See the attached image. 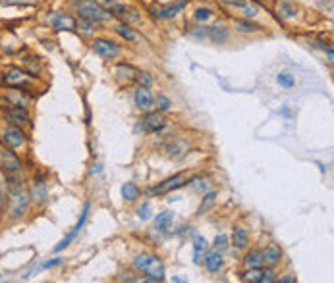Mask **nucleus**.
<instances>
[{
	"instance_id": "nucleus-19",
	"label": "nucleus",
	"mask_w": 334,
	"mask_h": 283,
	"mask_svg": "<svg viewBox=\"0 0 334 283\" xmlns=\"http://www.w3.org/2000/svg\"><path fill=\"white\" fill-rule=\"evenodd\" d=\"M207 251H209V245H207L205 237H201V235L195 233V237H193V262L195 264H201L203 254H207Z\"/></svg>"
},
{
	"instance_id": "nucleus-36",
	"label": "nucleus",
	"mask_w": 334,
	"mask_h": 283,
	"mask_svg": "<svg viewBox=\"0 0 334 283\" xmlns=\"http://www.w3.org/2000/svg\"><path fill=\"white\" fill-rule=\"evenodd\" d=\"M93 27H95V23H93V21H87V19H80V23H78V27H76V29H80L82 33L89 35V33H93Z\"/></svg>"
},
{
	"instance_id": "nucleus-33",
	"label": "nucleus",
	"mask_w": 334,
	"mask_h": 283,
	"mask_svg": "<svg viewBox=\"0 0 334 283\" xmlns=\"http://www.w3.org/2000/svg\"><path fill=\"white\" fill-rule=\"evenodd\" d=\"M213 17V12L209 10V8H197L195 10V19L197 21H207V19H211Z\"/></svg>"
},
{
	"instance_id": "nucleus-28",
	"label": "nucleus",
	"mask_w": 334,
	"mask_h": 283,
	"mask_svg": "<svg viewBox=\"0 0 334 283\" xmlns=\"http://www.w3.org/2000/svg\"><path fill=\"white\" fill-rule=\"evenodd\" d=\"M236 27L240 33H259L261 31V25L253 23L250 19H236Z\"/></svg>"
},
{
	"instance_id": "nucleus-38",
	"label": "nucleus",
	"mask_w": 334,
	"mask_h": 283,
	"mask_svg": "<svg viewBox=\"0 0 334 283\" xmlns=\"http://www.w3.org/2000/svg\"><path fill=\"white\" fill-rule=\"evenodd\" d=\"M222 4H226V6H232V8H236V10H242L250 0H220Z\"/></svg>"
},
{
	"instance_id": "nucleus-20",
	"label": "nucleus",
	"mask_w": 334,
	"mask_h": 283,
	"mask_svg": "<svg viewBox=\"0 0 334 283\" xmlns=\"http://www.w3.org/2000/svg\"><path fill=\"white\" fill-rule=\"evenodd\" d=\"M298 6L292 2V0H280V4H278V14H280V17H284V19H294L296 16H298Z\"/></svg>"
},
{
	"instance_id": "nucleus-34",
	"label": "nucleus",
	"mask_w": 334,
	"mask_h": 283,
	"mask_svg": "<svg viewBox=\"0 0 334 283\" xmlns=\"http://www.w3.org/2000/svg\"><path fill=\"white\" fill-rule=\"evenodd\" d=\"M151 214H153V208H151V204L149 203H143L141 206H139V210H137V216H139V220H149L151 218Z\"/></svg>"
},
{
	"instance_id": "nucleus-18",
	"label": "nucleus",
	"mask_w": 334,
	"mask_h": 283,
	"mask_svg": "<svg viewBox=\"0 0 334 283\" xmlns=\"http://www.w3.org/2000/svg\"><path fill=\"white\" fill-rule=\"evenodd\" d=\"M232 245L236 249H240V251H244L250 245V233H248L246 227H242V225L234 227V231H232Z\"/></svg>"
},
{
	"instance_id": "nucleus-11",
	"label": "nucleus",
	"mask_w": 334,
	"mask_h": 283,
	"mask_svg": "<svg viewBox=\"0 0 334 283\" xmlns=\"http://www.w3.org/2000/svg\"><path fill=\"white\" fill-rule=\"evenodd\" d=\"M134 100H135V106H137L139 110H143V112H149V110L153 108V104H155V96L151 94L149 87H143V85H139V87L135 89Z\"/></svg>"
},
{
	"instance_id": "nucleus-35",
	"label": "nucleus",
	"mask_w": 334,
	"mask_h": 283,
	"mask_svg": "<svg viewBox=\"0 0 334 283\" xmlns=\"http://www.w3.org/2000/svg\"><path fill=\"white\" fill-rule=\"evenodd\" d=\"M170 106H172V102L168 100L165 94H159L157 96V108H159V112H167V110H170Z\"/></svg>"
},
{
	"instance_id": "nucleus-26",
	"label": "nucleus",
	"mask_w": 334,
	"mask_h": 283,
	"mask_svg": "<svg viewBox=\"0 0 334 283\" xmlns=\"http://www.w3.org/2000/svg\"><path fill=\"white\" fill-rule=\"evenodd\" d=\"M215 203H217V193H215V191H209V193L203 197V201H201V204H199V208H197V214L201 216V214L209 212V210L215 206Z\"/></svg>"
},
{
	"instance_id": "nucleus-13",
	"label": "nucleus",
	"mask_w": 334,
	"mask_h": 283,
	"mask_svg": "<svg viewBox=\"0 0 334 283\" xmlns=\"http://www.w3.org/2000/svg\"><path fill=\"white\" fill-rule=\"evenodd\" d=\"M52 27L56 31H76L78 21L70 16V14H56L52 17Z\"/></svg>"
},
{
	"instance_id": "nucleus-3",
	"label": "nucleus",
	"mask_w": 334,
	"mask_h": 283,
	"mask_svg": "<svg viewBox=\"0 0 334 283\" xmlns=\"http://www.w3.org/2000/svg\"><path fill=\"white\" fill-rule=\"evenodd\" d=\"M2 83L10 89H19V91H29L33 87V75L27 73L23 70H17V68H12V70L6 71V75L2 77Z\"/></svg>"
},
{
	"instance_id": "nucleus-29",
	"label": "nucleus",
	"mask_w": 334,
	"mask_h": 283,
	"mask_svg": "<svg viewBox=\"0 0 334 283\" xmlns=\"http://www.w3.org/2000/svg\"><path fill=\"white\" fill-rule=\"evenodd\" d=\"M116 33H118L122 39H126V41H135V39H137V33H135L130 25H118V27H116Z\"/></svg>"
},
{
	"instance_id": "nucleus-25",
	"label": "nucleus",
	"mask_w": 334,
	"mask_h": 283,
	"mask_svg": "<svg viewBox=\"0 0 334 283\" xmlns=\"http://www.w3.org/2000/svg\"><path fill=\"white\" fill-rule=\"evenodd\" d=\"M263 274H265V268L263 266H259V268H248V272L242 274V280L251 283H263Z\"/></svg>"
},
{
	"instance_id": "nucleus-9",
	"label": "nucleus",
	"mask_w": 334,
	"mask_h": 283,
	"mask_svg": "<svg viewBox=\"0 0 334 283\" xmlns=\"http://www.w3.org/2000/svg\"><path fill=\"white\" fill-rule=\"evenodd\" d=\"M25 210H27V199H25V195L14 193L10 197V201H8V218L10 220H17V218H21L25 214Z\"/></svg>"
},
{
	"instance_id": "nucleus-44",
	"label": "nucleus",
	"mask_w": 334,
	"mask_h": 283,
	"mask_svg": "<svg viewBox=\"0 0 334 283\" xmlns=\"http://www.w3.org/2000/svg\"><path fill=\"white\" fill-rule=\"evenodd\" d=\"M0 104H4V98H2V96H0Z\"/></svg>"
},
{
	"instance_id": "nucleus-17",
	"label": "nucleus",
	"mask_w": 334,
	"mask_h": 283,
	"mask_svg": "<svg viewBox=\"0 0 334 283\" xmlns=\"http://www.w3.org/2000/svg\"><path fill=\"white\" fill-rule=\"evenodd\" d=\"M205 266L211 274H218L224 266V260H222V254L218 251H211L207 256H205Z\"/></svg>"
},
{
	"instance_id": "nucleus-30",
	"label": "nucleus",
	"mask_w": 334,
	"mask_h": 283,
	"mask_svg": "<svg viewBox=\"0 0 334 283\" xmlns=\"http://www.w3.org/2000/svg\"><path fill=\"white\" fill-rule=\"evenodd\" d=\"M6 181H8V189H10V195L14 193H21V181L17 175H6Z\"/></svg>"
},
{
	"instance_id": "nucleus-39",
	"label": "nucleus",
	"mask_w": 334,
	"mask_h": 283,
	"mask_svg": "<svg viewBox=\"0 0 334 283\" xmlns=\"http://www.w3.org/2000/svg\"><path fill=\"white\" fill-rule=\"evenodd\" d=\"M137 79L143 83V87H149L151 83H153V77H151V73H147V71H143V73H139L137 75Z\"/></svg>"
},
{
	"instance_id": "nucleus-2",
	"label": "nucleus",
	"mask_w": 334,
	"mask_h": 283,
	"mask_svg": "<svg viewBox=\"0 0 334 283\" xmlns=\"http://www.w3.org/2000/svg\"><path fill=\"white\" fill-rule=\"evenodd\" d=\"M74 8L82 19L93 21V23H102V21L110 19V14L97 0H74Z\"/></svg>"
},
{
	"instance_id": "nucleus-6",
	"label": "nucleus",
	"mask_w": 334,
	"mask_h": 283,
	"mask_svg": "<svg viewBox=\"0 0 334 283\" xmlns=\"http://www.w3.org/2000/svg\"><path fill=\"white\" fill-rule=\"evenodd\" d=\"M167 127V118L163 116V112H147L141 120H139V129L145 131V133H157L161 129Z\"/></svg>"
},
{
	"instance_id": "nucleus-7",
	"label": "nucleus",
	"mask_w": 334,
	"mask_h": 283,
	"mask_svg": "<svg viewBox=\"0 0 334 283\" xmlns=\"http://www.w3.org/2000/svg\"><path fill=\"white\" fill-rule=\"evenodd\" d=\"M184 185H187V175L185 173H176V175L165 179L163 183H159L157 187L147 189V195H167V193L176 191V189H180Z\"/></svg>"
},
{
	"instance_id": "nucleus-10",
	"label": "nucleus",
	"mask_w": 334,
	"mask_h": 283,
	"mask_svg": "<svg viewBox=\"0 0 334 283\" xmlns=\"http://www.w3.org/2000/svg\"><path fill=\"white\" fill-rule=\"evenodd\" d=\"M89 208H91V204H89V203H85L84 212H82V216H80V221L76 223L74 231H72V233H70V235H68L66 239H62V241H60V243H58V245L54 247V252H60V251H64V249H66V247H68V245H70V243H72V241H74V239H76V237L80 235V231L84 229L85 221H87V216H89Z\"/></svg>"
},
{
	"instance_id": "nucleus-8",
	"label": "nucleus",
	"mask_w": 334,
	"mask_h": 283,
	"mask_svg": "<svg viewBox=\"0 0 334 283\" xmlns=\"http://www.w3.org/2000/svg\"><path fill=\"white\" fill-rule=\"evenodd\" d=\"M93 50L100 56V58H106V60H112L120 54V47L112 41H106V39H95L93 41Z\"/></svg>"
},
{
	"instance_id": "nucleus-15",
	"label": "nucleus",
	"mask_w": 334,
	"mask_h": 283,
	"mask_svg": "<svg viewBox=\"0 0 334 283\" xmlns=\"http://www.w3.org/2000/svg\"><path fill=\"white\" fill-rule=\"evenodd\" d=\"M167 150H168V156H170V158L180 160V158H184V156L189 152V142H185L184 139H174V141L167 146Z\"/></svg>"
},
{
	"instance_id": "nucleus-1",
	"label": "nucleus",
	"mask_w": 334,
	"mask_h": 283,
	"mask_svg": "<svg viewBox=\"0 0 334 283\" xmlns=\"http://www.w3.org/2000/svg\"><path fill=\"white\" fill-rule=\"evenodd\" d=\"M134 268L147 276L145 282H165V264L155 254H137L134 260Z\"/></svg>"
},
{
	"instance_id": "nucleus-22",
	"label": "nucleus",
	"mask_w": 334,
	"mask_h": 283,
	"mask_svg": "<svg viewBox=\"0 0 334 283\" xmlns=\"http://www.w3.org/2000/svg\"><path fill=\"white\" fill-rule=\"evenodd\" d=\"M122 197H124V201H128V203L137 201V199H139V187H137L135 183H132V181L124 183V185H122Z\"/></svg>"
},
{
	"instance_id": "nucleus-41",
	"label": "nucleus",
	"mask_w": 334,
	"mask_h": 283,
	"mask_svg": "<svg viewBox=\"0 0 334 283\" xmlns=\"http://www.w3.org/2000/svg\"><path fill=\"white\" fill-rule=\"evenodd\" d=\"M276 282H280V283H292V282H296V278H294V276H286V278H280V280H276Z\"/></svg>"
},
{
	"instance_id": "nucleus-31",
	"label": "nucleus",
	"mask_w": 334,
	"mask_h": 283,
	"mask_svg": "<svg viewBox=\"0 0 334 283\" xmlns=\"http://www.w3.org/2000/svg\"><path fill=\"white\" fill-rule=\"evenodd\" d=\"M276 81H278L280 87H284V89H292V87L296 85V79H294V75H290V73H278Z\"/></svg>"
},
{
	"instance_id": "nucleus-42",
	"label": "nucleus",
	"mask_w": 334,
	"mask_h": 283,
	"mask_svg": "<svg viewBox=\"0 0 334 283\" xmlns=\"http://www.w3.org/2000/svg\"><path fill=\"white\" fill-rule=\"evenodd\" d=\"M2 206H4V195H2V187H0V214H2Z\"/></svg>"
},
{
	"instance_id": "nucleus-4",
	"label": "nucleus",
	"mask_w": 334,
	"mask_h": 283,
	"mask_svg": "<svg viewBox=\"0 0 334 283\" xmlns=\"http://www.w3.org/2000/svg\"><path fill=\"white\" fill-rule=\"evenodd\" d=\"M0 142H2L6 148L17 150V148H21V146L27 142V135H25V131H23L19 126H14V124H10V126H8V127L2 131Z\"/></svg>"
},
{
	"instance_id": "nucleus-23",
	"label": "nucleus",
	"mask_w": 334,
	"mask_h": 283,
	"mask_svg": "<svg viewBox=\"0 0 334 283\" xmlns=\"http://www.w3.org/2000/svg\"><path fill=\"white\" fill-rule=\"evenodd\" d=\"M102 8L108 12V14H114V16H118V17H122L124 16V12L128 10L124 4H120L118 0H102Z\"/></svg>"
},
{
	"instance_id": "nucleus-45",
	"label": "nucleus",
	"mask_w": 334,
	"mask_h": 283,
	"mask_svg": "<svg viewBox=\"0 0 334 283\" xmlns=\"http://www.w3.org/2000/svg\"><path fill=\"white\" fill-rule=\"evenodd\" d=\"M0 280H2V276H0Z\"/></svg>"
},
{
	"instance_id": "nucleus-32",
	"label": "nucleus",
	"mask_w": 334,
	"mask_h": 283,
	"mask_svg": "<svg viewBox=\"0 0 334 283\" xmlns=\"http://www.w3.org/2000/svg\"><path fill=\"white\" fill-rule=\"evenodd\" d=\"M230 241H228V237L226 235H217V239H215V251H218V252H222V251H226L230 245H228Z\"/></svg>"
},
{
	"instance_id": "nucleus-24",
	"label": "nucleus",
	"mask_w": 334,
	"mask_h": 283,
	"mask_svg": "<svg viewBox=\"0 0 334 283\" xmlns=\"http://www.w3.org/2000/svg\"><path fill=\"white\" fill-rule=\"evenodd\" d=\"M244 264L248 268H259V266H263L265 264L263 262V251H251V252H248L246 258H244Z\"/></svg>"
},
{
	"instance_id": "nucleus-16",
	"label": "nucleus",
	"mask_w": 334,
	"mask_h": 283,
	"mask_svg": "<svg viewBox=\"0 0 334 283\" xmlns=\"http://www.w3.org/2000/svg\"><path fill=\"white\" fill-rule=\"evenodd\" d=\"M282 260V249L278 247V245H268L265 251H263V262L267 264V266H276L278 262Z\"/></svg>"
},
{
	"instance_id": "nucleus-14",
	"label": "nucleus",
	"mask_w": 334,
	"mask_h": 283,
	"mask_svg": "<svg viewBox=\"0 0 334 283\" xmlns=\"http://www.w3.org/2000/svg\"><path fill=\"white\" fill-rule=\"evenodd\" d=\"M149 10H151L153 17H157V19H172L182 8L178 4H167V6H151Z\"/></svg>"
},
{
	"instance_id": "nucleus-5",
	"label": "nucleus",
	"mask_w": 334,
	"mask_h": 283,
	"mask_svg": "<svg viewBox=\"0 0 334 283\" xmlns=\"http://www.w3.org/2000/svg\"><path fill=\"white\" fill-rule=\"evenodd\" d=\"M0 170H2L6 175H17V173L23 170L21 160L17 158V154H16L12 148L0 150Z\"/></svg>"
},
{
	"instance_id": "nucleus-12",
	"label": "nucleus",
	"mask_w": 334,
	"mask_h": 283,
	"mask_svg": "<svg viewBox=\"0 0 334 283\" xmlns=\"http://www.w3.org/2000/svg\"><path fill=\"white\" fill-rule=\"evenodd\" d=\"M4 118H6L10 124H14V126H19V127H23V126H29V114H27V110H23V108H17V106H12V104H10V108H6V112H4Z\"/></svg>"
},
{
	"instance_id": "nucleus-43",
	"label": "nucleus",
	"mask_w": 334,
	"mask_h": 283,
	"mask_svg": "<svg viewBox=\"0 0 334 283\" xmlns=\"http://www.w3.org/2000/svg\"><path fill=\"white\" fill-rule=\"evenodd\" d=\"M176 4H178V6H180V8H184V6H185V4H187V0H176Z\"/></svg>"
},
{
	"instance_id": "nucleus-37",
	"label": "nucleus",
	"mask_w": 334,
	"mask_h": 283,
	"mask_svg": "<svg viewBox=\"0 0 334 283\" xmlns=\"http://www.w3.org/2000/svg\"><path fill=\"white\" fill-rule=\"evenodd\" d=\"M189 35L195 37V39H205V37H209V29L207 27H195V29L189 31Z\"/></svg>"
},
{
	"instance_id": "nucleus-40",
	"label": "nucleus",
	"mask_w": 334,
	"mask_h": 283,
	"mask_svg": "<svg viewBox=\"0 0 334 283\" xmlns=\"http://www.w3.org/2000/svg\"><path fill=\"white\" fill-rule=\"evenodd\" d=\"M60 264H62V260H60V258H52V260L45 262V264H43V268H54V266H60Z\"/></svg>"
},
{
	"instance_id": "nucleus-27",
	"label": "nucleus",
	"mask_w": 334,
	"mask_h": 283,
	"mask_svg": "<svg viewBox=\"0 0 334 283\" xmlns=\"http://www.w3.org/2000/svg\"><path fill=\"white\" fill-rule=\"evenodd\" d=\"M209 37H211L215 43H218V45H220V43H226V41H228V29H226V27H218V25H217V27H211V29H209Z\"/></svg>"
},
{
	"instance_id": "nucleus-21",
	"label": "nucleus",
	"mask_w": 334,
	"mask_h": 283,
	"mask_svg": "<svg viewBox=\"0 0 334 283\" xmlns=\"http://www.w3.org/2000/svg\"><path fill=\"white\" fill-rule=\"evenodd\" d=\"M172 223H174V212H172V210H165V212L157 214L155 227H157L159 231H167V229H170Z\"/></svg>"
}]
</instances>
